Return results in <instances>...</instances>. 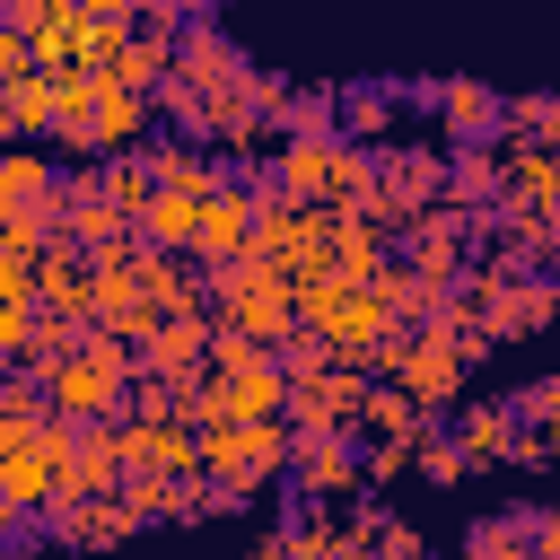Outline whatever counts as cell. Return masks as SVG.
<instances>
[{"label":"cell","mask_w":560,"mask_h":560,"mask_svg":"<svg viewBox=\"0 0 560 560\" xmlns=\"http://www.w3.org/2000/svg\"><path fill=\"white\" fill-rule=\"evenodd\" d=\"M122 420H79V446L61 464V490H122Z\"/></svg>","instance_id":"cb8c5ba5"},{"label":"cell","mask_w":560,"mask_h":560,"mask_svg":"<svg viewBox=\"0 0 560 560\" xmlns=\"http://www.w3.org/2000/svg\"><path fill=\"white\" fill-rule=\"evenodd\" d=\"M464 359H455V341L438 332V324H411L402 332V350H394V385L420 402V411H455V394H464Z\"/></svg>","instance_id":"8992f818"},{"label":"cell","mask_w":560,"mask_h":560,"mask_svg":"<svg viewBox=\"0 0 560 560\" xmlns=\"http://www.w3.org/2000/svg\"><path fill=\"white\" fill-rule=\"evenodd\" d=\"M88 131H96V158H114V149H140V140L158 131V105H149L140 88H96V105H88Z\"/></svg>","instance_id":"ffe728a7"},{"label":"cell","mask_w":560,"mask_h":560,"mask_svg":"<svg viewBox=\"0 0 560 560\" xmlns=\"http://www.w3.org/2000/svg\"><path fill=\"white\" fill-rule=\"evenodd\" d=\"M35 315H70V324L96 315V298H88V245L52 236V245L35 254Z\"/></svg>","instance_id":"8fae6325"},{"label":"cell","mask_w":560,"mask_h":560,"mask_svg":"<svg viewBox=\"0 0 560 560\" xmlns=\"http://www.w3.org/2000/svg\"><path fill=\"white\" fill-rule=\"evenodd\" d=\"M0 140H18V131H9V105H0Z\"/></svg>","instance_id":"db71d44e"},{"label":"cell","mask_w":560,"mask_h":560,"mask_svg":"<svg viewBox=\"0 0 560 560\" xmlns=\"http://www.w3.org/2000/svg\"><path fill=\"white\" fill-rule=\"evenodd\" d=\"M271 534L289 542V560H341V516H332V499H289Z\"/></svg>","instance_id":"4316f807"},{"label":"cell","mask_w":560,"mask_h":560,"mask_svg":"<svg viewBox=\"0 0 560 560\" xmlns=\"http://www.w3.org/2000/svg\"><path fill=\"white\" fill-rule=\"evenodd\" d=\"M201 9H219V0H201Z\"/></svg>","instance_id":"11a10c76"},{"label":"cell","mask_w":560,"mask_h":560,"mask_svg":"<svg viewBox=\"0 0 560 560\" xmlns=\"http://www.w3.org/2000/svg\"><path fill=\"white\" fill-rule=\"evenodd\" d=\"M446 411H420L394 376H368V394H359V420H350V438L368 446V438H420V429H438Z\"/></svg>","instance_id":"ac0fdd59"},{"label":"cell","mask_w":560,"mask_h":560,"mask_svg":"<svg viewBox=\"0 0 560 560\" xmlns=\"http://www.w3.org/2000/svg\"><path fill=\"white\" fill-rule=\"evenodd\" d=\"M324 262H332L341 280H376V271L394 262V236H385V228H368L359 210H332V236H324Z\"/></svg>","instance_id":"603a6c76"},{"label":"cell","mask_w":560,"mask_h":560,"mask_svg":"<svg viewBox=\"0 0 560 560\" xmlns=\"http://www.w3.org/2000/svg\"><path fill=\"white\" fill-rule=\"evenodd\" d=\"M140 368L149 376H175V385H192L201 376V350H210V306H184V315H158L140 341Z\"/></svg>","instance_id":"9c48e42d"},{"label":"cell","mask_w":560,"mask_h":560,"mask_svg":"<svg viewBox=\"0 0 560 560\" xmlns=\"http://www.w3.org/2000/svg\"><path fill=\"white\" fill-rule=\"evenodd\" d=\"M0 490H9V499H18L26 516H35V508H44L52 490H61V464H52L44 446H9V455H0Z\"/></svg>","instance_id":"d6a6232c"},{"label":"cell","mask_w":560,"mask_h":560,"mask_svg":"<svg viewBox=\"0 0 560 560\" xmlns=\"http://www.w3.org/2000/svg\"><path fill=\"white\" fill-rule=\"evenodd\" d=\"M201 385H210L219 420H280V402H289L280 359H254V368H236V376H210V368H201Z\"/></svg>","instance_id":"4fadbf2b"},{"label":"cell","mask_w":560,"mask_h":560,"mask_svg":"<svg viewBox=\"0 0 560 560\" xmlns=\"http://www.w3.org/2000/svg\"><path fill=\"white\" fill-rule=\"evenodd\" d=\"M254 359H271L254 332H236V324H210V350H201V368H210V376H236V368H254Z\"/></svg>","instance_id":"74e56055"},{"label":"cell","mask_w":560,"mask_h":560,"mask_svg":"<svg viewBox=\"0 0 560 560\" xmlns=\"http://www.w3.org/2000/svg\"><path fill=\"white\" fill-rule=\"evenodd\" d=\"M394 131V79H350L341 88V140H385Z\"/></svg>","instance_id":"4dcf8cb0"},{"label":"cell","mask_w":560,"mask_h":560,"mask_svg":"<svg viewBox=\"0 0 560 560\" xmlns=\"http://www.w3.org/2000/svg\"><path fill=\"white\" fill-rule=\"evenodd\" d=\"M201 201H210V192H184V184H149V201L131 210V236H140V245H166V254H192Z\"/></svg>","instance_id":"9a60e30c"},{"label":"cell","mask_w":560,"mask_h":560,"mask_svg":"<svg viewBox=\"0 0 560 560\" xmlns=\"http://www.w3.org/2000/svg\"><path fill=\"white\" fill-rule=\"evenodd\" d=\"M376 192L411 219L429 201H446V149H420V140H376Z\"/></svg>","instance_id":"ba28073f"},{"label":"cell","mask_w":560,"mask_h":560,"mask_svg":"<svg viewBox=\"0 0 560 560\" xmlns=\"http://www.w3.org/2000/svg\"><path fill=\"white\" fill-rule=\"evenodd\" d=\"M201 472L210 481H228L245 508L289 472V420H219V429H201Z\"/></svg>","instance_id":"7a4b0ae2"},{"label":"cell","mask_w":560,"mask_h":560,"mask_svg":"<svg viewBox=\"0 0 560 560\" xmlns=\"http://www.w3.org/2000/svg\"><path fill=\"white\" fill-rule=\"evenodd\" d=\"M368 289H376V306H385V315H394V324H402V332H411V324H429V315H438V306H446V289H438V280H429V271H411V262H402V254H394V262H385V271H376V280H368Z\"/></svg>","instance_id":"484cf974"},{"label":"cell","mask_w":560,"mask_h":560,"mask_svg":"<svg viewBox=\"0 0 560 560\" xmlns=\"http://www.w3.org/2000/svg\"><path fill=\"white\" fill-rule=\"evenodd\" d=\"M96 166H105V192H114L122 210H140V201H149V184H158L140 149H114V158H96Z\"/></svg>","instance_id":"8d00e7d4"},{"label":"cell","mask_w":560,"mask_h":560,"mask_svg":"<svg viewBox=\"0 0 560 560\" xmlns=\"http://www.w3.org/2000/svg\"><path fill=\"white\" fill-rule=\"evenodd\" d=\"M359 438H289V490L298 499H341L359 490Z\"/></svg>","instance_id":"30bf717a"},{"label":"cell","mask_w":560,"mask_h":560,"mask_svg":"<svg viewBox=\"0 0 560 560\" xmlns=\"http://www.w3.org/2000/svg\"><path fill=\"white\" fill-rule=\"evenodd\" d=\"M368 560H438V551H429V534H420V525H402V516H394V525L368 542Z\"/></svg>","instance_id":"60d3db41"},{"label":"cell","mask_w":560,"mask_h":560,"mask_svg":"<svg viewBox=\"0 0 560 560\" xmlns=\"http://www.w3.org/2000/svg\"><path fill=\"white\" fill-rule=\"evenodd\" d=\"M455 298L490 324V341H525V332H542V324L560 315V280H551V271H490V262H464Z\"/></svg>","instance_id":"6da1fadb"},{"label":"cell","mask_w":560,"mask_h":560,"mask_svg":"<svg viewBox=\"0 0 560 560\" xmlns=\"http://www.w3.org/2000/svg\"><path fill=\"white\" fill-rule=\"evenodd\" d=\"M438 122H446L455 149H464V140H499V96H490L481 79H446V88H438Z\"/></svg>","instance_id":"83f0119b"},{"label":"cell","mask_w":560,"mask_h":560,"mask_svg":"<svg viewBox=\"0 0 560 560\" xmlns=\"http://www.w3.org/2000/svg\"><path fill=\"white\" fill-rule=\"evenodd\" d=\"M534 560H560V508H534Z\"/></svg>","instance_id":"681fc988"},{"label":"cell","mask_w":560,"mask_h":560,"mask_svg":"<svg viewBox=\"0 0 560 560\" xmlns=\"http://www.w3.org/2000/svg\"><path fill=\"white\" fill-rule=\"evenodd\" d=\"M332 166H341V131L332 140H271V175L289 201H332Z\"/></svg>","instance_id":"e0dca14e"},{"label":"cell","mask_w":560,"mask_h":560,"mask_svg":"<svg viewBox=\"0 0 560 560\" xmlns=\"http://www.w3.org/2000/svg\"><path fill=\"white\" fill-rule=\"evenodd\" d=\"M26 341H35V306L0 298V368H18V359H26Z\"/></svg>","instance_id":"b9f144b4"},{"label":"cell","mask_w":560,"mask_h":560,"mask_svg":"<svg viewBox=\"0 0 560 560\" xmlns=\"http://www.w3.org/2000/svg\"><path fill=\"white\" fill-rule=\"evenodd\" d=\"M245 228H254V201H245V184H219V192L201 201L192 262H228V254H245Z\"/></svg>","instance_id":"7402d4cb"},{"label":"cell","mask_w":560,"mask_h":560,"mask_svg":"<svg viewBox=\"0 0 560 560\" xmlns=\"http://www.w3.org/2000/svg\"><path fill=\"white\" fill-rule=\"evenodd\" d=\"M245 560H289V542H280V534H262V542H254Z\"/></svg>","instance_id":"f5cc1de1"},{"label":"cell","mask_w":560,"mask_h":560,"mask_svg":"<svg viewBox=\"0 0 560 560\" xmlns=\"http://www.w3.org/2000/svg\"><path fill=\"white\" fill-rule=\"evenodd\" d=\"M394 254H402L411 271H429L438 289H455L464 262H472V210H464V201H429V210H411V219L394 228Z\"/></svg>","instance_id":"3957f363"},{"label":"cell","mask_w":560,"mask_h":560,"mask_svg":"<svg viewBox=\"0 0 560 560\" xmlns=\"http://www.w3.org/2000/svg\"><path fill=\"white\" fill-rule=\"evenodd\" d=\"M236 70H245V52H236L210 18H184V26H175V79H184V88L210 96V88H228Z\"/></svg>","instance_id":"5bb4252c"},{"label":"cell","mask_w":560,"mask_h":560,"mask_svg":"<svg viewBox=\"0 0 560 560\" xmlns=\"http://www.w3.org/2000/svg\"><path fill=\"white\" fill-rule=\"evenodd\" d=\"M385 525H394V508H385V499H350V516H341V542H376Z\"/></svg>","instance_id":"f6af8a7d"},{"label":"cell","mask_w":560,"mask_h":560,"mask_svg":"<svg viewBox=\"0 0 560 560\" xmlns=\"http://www.w3.org/2000/svg\"><path fill=\"white\" fill-rule=\"evenodd\" d=\"M0 298L35 306V254H26V245H0Z\"/></svg>","instance_id":"7bdbcfd3"},{"label":"cell","mask_w":560,"mask_h":560,"mask_svg":"<svg viewBox=\"0 0 560 560\" xmlns=\"http://www.w3.org/2000/svg\"><path fill=\"white\" fill-rule=\"evenodd\" d=\"M0 105H9V131H18V140H52V105H61V96H52V70L9 79V88H0Z\"/></svg>","instance_id":"1f68e13d"},{"label":"cell","mask_w":560,"mask_h":560,"mask_svg":"<svg viewBox=\"0 0 560 560\" xmlns=\"http://www.w3.org/2000/svg\"><path fill=\"white\" fill-rule=\"evenodd\" d=\"M542 271L560 280V219H551V236H542Z\"/></svg>","instance_id":"816d5d0a"},{"label":"cell","mask_w":560,"mask_h":560,"mask_svg":"<svg viewBox=\"0 0 560 560\" xmlns=\"http://www.w3.org/2000/svg\"><path fill=\"white\" fill-rule=\"evenodd\" d=\"M184 18H210L201 0H131V26H184Z\"/></svg>","instance_id":"bcb514c9"},{"label":"cell","mask_w":560,"mask_h":560,"mask_svg":"<svg viewBox=\"0 0 560 560\" xmlns=\"http://www.w3.org/2000/svg\"><path fill=\"white\" fill-rule=\"evenodd\" d=\"M508 464L542 472V464H560V438H551V429H516V438H508Z\"/></svg>","instance_id":"ee69618b"},{"label":"cell","mask_w":560,"mask_h":560,"mask_svg":"<svg viewBox=\"0 0 560 560\" xmlns=\"http://www.w3.org/2000/svg\"><path fill=\"white\" fill-rule=\"evenodd\" d=\"M52 219H61V236L88 245V254L131 236V210L105 192V166H96V158H70V175H61V210H52Z\"/></svg>","instance_id":"5b68a950"},{"label":"cell","mask_w":560,"mask_h":560,"mask_svg":"<svg viewBox=\"0 0 560 560\" xmlns=\"http://www.w3.org/2000/svg\"><path fill=\"white\" fill-rule=\"evenodd\" d=\"M61 192V166L44 149H0V210H35Z\"/></svg>","instance_id":"f546056e"},{"label":"cell","mask_w":560,"mask_h":560,"mask_svg":"<svg viewBox=\"0 0 560 560\" xmlns=\"http://www.w3.org/2000/svg\"><path fill=\"white\" fill-rule=\"evenodd\" d=\"M359 394H368V376H359L350 359H332L324 376H289V402H280V420H289V438H350V420H359Z\"/></svg>","instance_id":"277c9868"},{"label":"cell","mask_w":560,"mask_h":560,"mask_svg":"<svg viewBox=\"0 0 560 560\" xmlns=\"http://www.w3.org/2000/svg\"><path fill=\"white\" fill-rule=\"evenodd\" d=\"M26 70H35V52H26V35L0 18V88H9V79H26Z\"/></svg>","instance_id":"c3c4849f"},{"label":"cell","mask_w":560,"mask_h":560,"mask_svg":"<svg viewBox=\"0 0 560 560\" xmlns=\"http://www.w3.org/2000/svg\"><path fill=\"white\" fill-rule=\"evenodd\" d=\"M271 359H280V376H324V368H332L341 350H332V341H324L315 324H289V332L271 341Z\"/></svg>","instance_id":"e575fe53"},{"label":"cell","mask_w":560,"mask_h":560,"mask_svg":"<svg viewBox=\"0 0 560 560\" xmlns=\"http://www.w3.org/2000/svg\"><path fill=\"white\" fill-rule=\"evenodd\" d=\"M122 472H201V429L184 420H122Z\"/></svg>","instance_id":"7c38bea8"},{"label":"cell","mask_w":560,"mask_h":560,"mask_svg":"<svg viewBox=\"0 0 560 560\" xmlns=\"http://www.w3.org/2000/svg\"><path fill=\"white\" fill-rule=\"evenodd\" d=\"M464 560H534V508L481 516V525L464 534Z\"/></svg>","instance_id":"836d02e7"},{"label":"cell","mask_w":560,"mask_h":560,"mask_svg":"<svg viewBox=\"0 0 560 560\" xmlns=\"http://www.w3.org/2000/svg\"><path fill=\"white\" fill-rule=\"evenodd\" d=\"M61 9H70V0H0V18H9L18 35H44V26L61 18Z\"/></svg>","instance_id":"7dc6e473"},{"label":"cell","mask_w":560,"mask_h":560,"mask_svg":"<svg viewBox=\"0 0 560 560\" xmlns=\"http://www.w3.org/2000/svg\"><path fill=\"white\" fill-rule=\"evenodd\" d=\"M508 420H516V429H551V420H560V376H525V385L508 394Z\"/></svg>","instance_id":"f35d334b"},{"label":"cell","mask_w":560,"mask_h":560,"mask_svg":"<svg viewBox=\"0 0 560 560\" xmlns=\"http://www.w3.org/2000/svg\"><path fill=\"white\" fill-rule=\"evenodd\" d=\"M359 472H368V481H402V472H411V438H368V446H359Z\"/></svg>","instance_id":"ab89813d"},{"label":"cell","mask_w":560,"mask_h":560,"mask_svg":"<svg viewBox=\"0 0 560 560\" xmlns=\"http://www.w3.org/2000/svg\"><path fill=\"white\" fill-rule=\"evenodd\" d=\"M446 438L464 446V464H508V438H516V420H508V402H464V411L446 420Z\"/></svg>","instance_id":"f1b7e54d"},{"label":"cell","mask_w":560,"mask_h":560,"mask_svg":"<svg viewBox=\"0 0 560 560\" xmlns=\"http://www.w3.org/2000/svg\"><path fill=\"white\" fill-rule=\"evenodd\" d=\"M332 131H341V88L289 79L280 105H271V140H332Z\"/></svg>","instance_id":"2e32d148"},{"label":"cell","mask_w":560,"mask_h":560,"mask_svg":"<svg viewBox=\"0 0 560 560\" xmlns=\"http://www.w3.org/2000/svg\"><path fill=\"white\" fill-rule=\"evenodd\" d=\"M411 464H420V481H438V490H455V481H464V472H472V464H464V446H455V438H446V420H438V429H420V438H411Z\"/></svg>","instance_id":"d590c367"},{"label":"cell","mask_w":560,"mask_h":560,"mask_svg":"<svg viewBox=\"0 0 560 560\" xmlns=\"http://www.w3.org/2000/svg\"><path fill=\"white\" fill-rule=\"evenodd\" d=\"M499 192H508V149H499V140H464V149H446V201L490 210Z\"/></svg>","instance_id":"44dd1931"},{"label":"cell","mask_w":560,"mask_h":560,"mask_svg":"<svg viewBox=\"0 0 560 560\" xmlns=\"http://www.w3.org/2000/svg\"><path fill=\"white\" fill-rule=\"evenodd\" d=\"M166 70H175V26H131L122 52L96 70V88H140V96H149Z\"/></svg>","instance_id":"d6986e66"},{"label":"cell","mask_w":560,"mask_h":560,"mask_svg":"<svg viewBox=\"0 0 560 560\" xmlns=\"http://www.w3.org/2000/svg\"><path fill=\"white\" fill-rule=\"evenodd\" d=\"M88 18H105V26H131V0H79Z\"/></svg>","instance_id":"f907efd6"},{"label":"cell","mask_w":560,"mask_h":560,"mask_svg":"<svg viewBox=\"0 0 560 560\" xmlns=\"http://www.w3.org/2000/svg\"><path fill=\"white\" fill-rule=\"evenodd\" d=\"M508 210H534V219H560V158L551 149H508ZM490 201V210H499Z\"/></svg>","instance_id":"d4e9b609"},{"label":"cell","mask_w":560,"mask_h":560,"mask_svg":"<svg viewBox=\"0 0 560 560\" xmlns=\"http://www.w3.org/2000/svg\"><path fill=\"white\" fill-rule=\"evenodd\" d=\"M70 551H114V542H131L140 525H131V508H122V490H52L44 508H35Z\"/></svg>","instance_id":"52a82bcc"}]
</instances>
